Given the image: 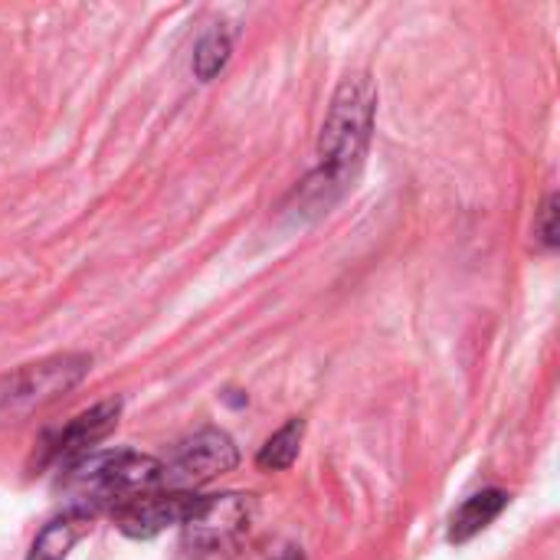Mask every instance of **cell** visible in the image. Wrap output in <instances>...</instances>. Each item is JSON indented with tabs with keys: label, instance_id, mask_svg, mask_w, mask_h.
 I'll use <instances>...</instances> for the list:
<instances>
[{
	"label": "cell",
	"instance_id": "5",
	"mask_svg": "<svg viewBox=\"0 0 560 560\" xmlns=\"http://www.w3.org/2000/svg\"><path fill=\"white\" fill-rule=\"evenodd\" d=\"M161 489L164 492H197L223 472L240 466V450L220 427H203L194 436L180 440L174 456L161 459Z\"/></svg>",
	"mask_w": 560,
	"mask_h": 560
},
{
	"label": "cell",
	"instance_id": "9",
	"mask_svg": "<svg viewBox=\"0 0 560 560\" xmlns=\"http://www.w3.org/2000/svg\"><path fill=\"white\" fill-rule=\"evenodd\" d=\"M509 502H512V495L502 489H486V492H476L472 499H466L450 518V535H446L450 545H466L476 535H482L509 509Z\"/></svg>",
	"mask_w": 560,
	"mask_h": 560
},
{
	"label": "cell",
	"instance_id": "7",
	"mask_svg": "<svg viewBox=\"0 0 560 560\" xmlns=\"http://www.w3.org/2000/svg\"><path fill=\"white\" fill-rule=\"evenodd\" d=\"M197 505V492H148L121 509L112 512V522L115 528L125 535V538H135V541H151L158 538L161 532L167 528H180L187 522V515L194 512Z\"/></svg>",
	"mask_w": 560,
	"mask_h": 560
},
{
	"label": "cell",
	"instance_id": "1",
	"mask_svg": "<svg viewBox=\"0 0 560 560\" xmlns=\"http://www.w3.org/2000/svg\"><path fill=\"white\" fill-rule=\"evenodd\" d=\"M377 118V85L368 72H351L331 95L322 135L318 167L295 190L302 217H322L358 177Z\"/></svg>",
	"mask_w": 560,
	"mask_h": 560
},
{
	"label": "cell",
	"instance_id": "4",
	"mask_svg": "<svg viewBox=\"0 0 560 560\" xmlns=\"http://www.w3.org/2000/svg\"><path fill=\"white\" fill-rule=\"evenodd\" d=\"M92 371L89 354H56L36 364H23L13 374L0 377V420L20 417L36 407H46L59 400L66 390L82 384V377Z\"/></svg>",
	"mask_w": 560,
	"mask_h": 560
},
{
	"label": "cell",
	"instance_id": "13",
	"mask_svg": "<svg viewBox=\"0 0 560 560\" xmlns=\"http://www.w3.org/2000/svg\"><path fill=\"white\" fill-rule=\"evenodd\" d=\"M272 560H305V551H302V548H292V545H289V548H282V551H279V555H276Z\"/></svg>",
	"mask_w": 560,
	"mask_h": 560
},
{
	"label": "cell",
	"instance_id": "10",
	"mask_svg": "<svg viewBox=\"0 0 560 560\" xmlns=\"http://www.w3.org/2000/svg\"><path fill=\"white\" fill-rule=\"evenodd\" d=\"M233 39H236V30L230 23H213L194 46V75L200 82H210L217 79L230 56H233Z\"/></svg>",
	"mask_w": 560,
	"mask_h": 560
},
{
	"label": "cell",
	"instance_id": "3",
	"mask_svg": "<svg viewBox=\"0 0 560 560\" xmlns=\"http://www.w3.org/2000/svg\"><path fill=\"white\" fill-rule=\"evenodd\" d=\"M256 502L240 492L197 495L194 512L180 525L177 560H233L249 535Z\"/></svg>",
	"mask_w": 560,
	"mask_h": 560
},
{
	"label": "cell",
	"instance_id": "6",
	"mask_svg": "<svg viewBox=\"0 0 560 560\" xmlns=\"http://www.w3.org/2000/svg\"><path fill=\"white\" fill-rule=\"evenodd\" d=\"M121 400H102L89 410H82L79 417H72L66 427L59 430H49L39 446H36V469H69L75 466L79 459H85L89 453H95V446L102 440H108V433H115L118 427V417H121Z\"/></svg>",
	"mask_w": 560,
	"mask_h": 560
},
{
	"label": "cell",
	"instance_id": "11",
	"mask_svg": "<svg viewBox=\"0 0 560 560\" xmlns=\"http://www.w3.org/2000/svg\"><path fill=\"white\" fill-rule=\"evenodd\" d=\"M302 440H305V420L302 417H292L285 427H279L262 443V450L256 453V466L262 472H285V469H292L295 459H299Z\"/></svg>",
	"mask_w": 560,
	"mask_h": 560
},
{
	"label": "cell",
	"instance_id": "2",
	"mask_svg": "<svg viewBox=\"0 0 560 560\" xmlns=\"http://www.w3.org/2000/svg\"><path fill=\"white\" fill-rule=\"evenodd\" d=\"M161 459L135 450L89 453L75 466L59 472V489L69 495V509L89 515H112L115 509L161 489Z\"/></svg>",
	"mask_w": 560,
	"mask_h": 560
},
{
	"label": "cell",
	"instance_id": "8",
	"mask_svg": "<svg viewBox=\"0 0 560 560\" xmlns=\"http://www.w3.org/2000/svg\"><path fill=\"white\" fill-rule=\"evenodd\" d=\"M92 522H95V515H89L82 509H66L49 525H43V532L33 538L26 560H66L69 551L92 532Z\"/></svg>",
	"mask_w": 560,
	"mask_h": 560
},
{
	"label": "cell",
	"instance_id": "12",
	"mask_svg": "<svg viewBox=\"0 0 560 560\" xmlns=\"http://www.w3.org/2000/svg\"><path fill=\"white\" fill-rule=\"evenodd\" d=\"M535 240L541 249L555 253L560 243V226H558V194H548L545 203L538 207V217H535Z\"/></svg>",
	"mask_w": 560,
	"mask_h": 560
}]
</instances>
